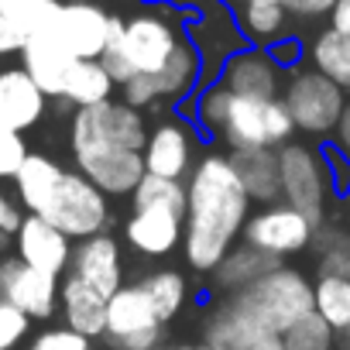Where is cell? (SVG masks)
I'll return each instance as SVG.
<instances>
[{
	"instance_id": "6da1fadb",
	"label": "cell",
	"mask_w": 350,
	"mask_h": 350,
	"mask_svg": "<svg viewBox=\"0 0 350 350\" xmlns=\"http://www.w3.org/2000/svg\"><path fill=\"white\" fill-rule=\"evenodd\" d=\"M251 217V196L241 186L227 154H200L186 179V265L200 275H213L227 251L244 234Z\"/></svg>"
},
{
	"instance_id": "7a4b0ae2",
	"label": "cell",
	"mask_w": 350,
	"mask_h": 350,
	"mask_svg": "<svg viewBox=\"0 0 350 350\" xmlns=\"http://www.w3.org/2000/svg\"><path fill=\"white\" fill-rule=\"evenodd\" d=\"M69 144H72L76 172H83L103 196H131L137 189V183L144 179L141 151H131V148L117 144L103 131L96 103L72 110Z\"/></svg>"
},
{
	"instance_id": "3957f363",
	"label": "cell",
	"mask_w": 350,
	"mask_h": 350,
	"mask_svg": "<svg viewBox=\"0 0 350 350\" xmlns=\"http://www.w3.org/2000/svg\"><path fill=\"white\" fill-rule=\"evenodd\" d=\"M227 302L241 316L254 319L258 326H265L271 333H285L292 323H299L302 316L312 312V282L302 271L278 265L275 271L261 275L247 288L230 292Z\"/></svg>"
},
{
	"instance_id": "277c9868",
	"label": "cell",
	"mask_w": 350,
	"mask_h": 350,
	"mask_svg": "<svg viewBox=\"0 0 350 350\" xmlns=\"http://www.w3.org/2000/svg\"><path fill=\"white\" fill-rule=\"evenodd\" d=\"M183 38H186V31H183L179 18H175V11L154 4V8H144V11L131 14L120 28V38L110 42V45H117L127 55L134 76L137 72L154 76L172 59V52L183 45Z\"/></svg>"
},
{
	"instance_id": "5b68a950",
	"label": "cell",
	"mask_w": 350,
	"mask_h": 350,
	"mask_svg": "<svg viewBox=\"0 0 350 350\" xmlns=\"http://www.w3.org/2000/svg\"><path fill=\"white\" fill-rule=\"evenodd\" d=\"M35 217H45L49 224H55L72 241H86V237L107 230V224H110V196H103L83 172H69L66 168V175H62V183L55 186L52 200Z\"/></svg>"
},
{
	"instance_id": "8992f818",
	"label": "cell",
	"mask_w": 350,
	"mask_h": 350,
	"mask_svg": "<svg viewBox=\"0 0 350 350\" xmlns=\"http://www.w3.org/2000/svg\"><path fill=\"white\" fill-rule=\"evenodd\" d=\"M282 100L295 120V131L312 137H333L347 110V93L316 69H295L282 90Z\"/></svg>"
},
{
	"instance_id": "52a82bcc",
	"label": "cell",
	"mask_w": 350,
	"mask_h": 350,
	"mask_svg": "<svg viewBox=\"0 0 350 350\" xmlns=\"http://www.w3.org/2000/svg\"><path fill=\"white\" fill-rule=\"evenodd\" d=\"M295 134V120L282 96L254 100V96H234L227 124L220 137L230 148H282Z\"/></svg>"
},
{
	"instance_id": "ba28073f",
	"label": "cell",
	"mask_w": 350,
	"mask_h": 350,
	"mask_svg": "<svg viewBox=\"0 0 350 350\" xmlns=\"http://www.w3.org/2000/svg\"><path fill=\"white\" fill-rule=\"evenodd\" d=\"M278 168H282V203H288L306 220H312V227H323L326 189H329L323 158L312 148L288 141L278 148Z\"/></svg>"
},
{
	"instance_id": "9c48e42d",
	"label": "cell",
	"mask_w": 350,
	"mask_h": 350,
	"mask_svg": "<svg viewBox=\"0 0 350 350\" xmlns=\"http://www.w3.org/2000/svg\"><path fill=\"white\" fill-rule=\"evenodd\" d=\"M107 343L113 350H158L165 340V323L154 316L144 288L134 285H120L110 299H107V329H103Z\"/></svg>"
},
{
	"instance_id": "30bf717a",
	"label": "cell",
	"mask_w": 350,
	"mask_h": 350,
	"mask_svg": "<svg viewBox=\"0 0 350 350\" xmlns=\"http://www.w3.org/2000/svg\"><path fill=\"white\" fill-rule=\"evenodd\" d=\"M124 18L107 14L93 0H66L59 8L55 21L49 25V31L62 42V49L72 59H100L110 42L120 38Z\"/></svg>"
},
{
	"instance_id": "8fae6325",
	"label": "cell",
	"mask_w": 350,
	"mask_h": 350,
	"mask_svg": "<svg viewBox=\"0 0 350 350\" xmlns=\"http://www.w3.org/2000/svg\"><path fill=\"white\" fill-rule=\"evenodd\" d=\"M241 237H244V244H251V247L265 251L268 258L282 261L288 254L306 251L312 244V237H316V227L299 210H292L288 203L278 200V203H268L258 213H251Z\"/></svg>"
},
{
	"instance_id": "7c38bea8",
	"label": "cell",
	"mask_w": 350,
	"mask_h": 350,
	"mask_svg": "<svg viewBox=\"0 0 350 350\" xmlns=\"http://www.w3.org/2000/svg\"><path fill=\"white\" fill-rule=\"evenodd\" d=\"M0 302H11L28 319H52L59 309V278L25 265L21 258L0 261Z\"/></svg>"
},
{
	"instance_id": "4fadbf2b",
	"label": "cell",
	"mask_w": 350,
	"mask_h": 350,
	"mask_svg": "<svg viewBox=\"0 0 350 350\" xmlns=\"http://www.w3.org/2000/svg\"><path fill=\"white\" fill-rule=\"evenodd\" d=\"M186 35L203 55V72H206L203 83H210V76L220 72V66L237 49H244V35H241V28L234 21V11L224 4V0H210L203 11H196V18L189 21Z\"/></svg>"
},
{
	"instance_id": "5bb4252c",
	"label": "cell",
	"mask_w": 350,
	"mask_h": 350,
	"mask_svg": "<svg viewBox=\"0 0 350 350\" xmlns=\"http://www.w3.org/2000/svg\"><path fill=\"white\" fill-rule=\"evenodd\" d=\"M72 278H79L83 285H90L96 295L110 299L120 285H124V254H120V241L103 234H93L86 241L72 244V261L69 271Z\"/></svg>"
},
{
	"instance_id": "9a60e30c",
	"label": "cell",
	"mask_w": 350,
	"mask_h": 350,
	"mask_svg": "<svg viewBox=\"0 0 350 350\" xmlns=\"http://www.w3.org/2000/svg\"><path fill=\"white\" fill-rule=\"evenodd\" d=\"M141 158H144V172L148 175H161V179L186 183L193 165H196L193 131L186 124H175V120L158 124L154 131H148V141L141 148Z\"/></svg>"
},
{
	"instance_id": "2e32d148",
	"label": "cell",
	"mask_w": 350,
	"mask_h": 350,
	"mask_svg": "<svg viewBox=\"0 0 350 350\" xmlns=\"http://www.w3.org/2000/svg\"><path fill=\"white\" fill-rule=\"evenodd\" d=\"M203 343L213 350H285L282 333L258 326L254 319L241 316L227 299L217 302L203 319Z\"/></svg>"
},
{
	"instance_id": "e0dca14e",
	"label": "cell",
	"mask_w": 350,
	"mask_h": 350,
	"mask_svg": "<svg viewBox=\"0 0 350 350\" xmlns=\"http://www.w3.org/2000/svg\"><path fill=\"white\" fill-rule=\"evenodd\" d=\"M14 244H18V258L38 271H49L55 278H62L69 271V261H72V237H66L55 224H49L45 217H35V213H25L18 234H14Z\"/></svg>"
},
{
	"instance_id": "ac0fdd59",
	"label": "cell",
	"mask_w": 350,
	"mask_h": 350,
	"mask_svg": "<svg viewBox=\"0 0 350 350\" xmlns=\"http://www.w3.org/2000/svg\"><path fill=\"white\" fill-rule=\"evenodd\" d=\"M220 83L234 96H254V100H271L282 90V69L268 55V49L244 45L237 49L224 66H220Z\"/></svg>"
},
{
	"instance_id": "d6986e66",
	"label": "cell",
	"mask_w": 350,
	"mask_h": 350,
	"mask_svg": "<svg viewBox=\"0 0 350 350\" xmlns=\"http://www.w3.org/2000/svg\"><path fill=\"white\" fill-rule=\"evenodd\" d=\"M186 213H175L165 206H141L124 224V241L144 258H165L183 244Z\"/></svg>"
},
{
	"instance_id": "ffe728a7",
	"label": "cell",
	"mask_w": 350,
	"mask_h": 350,
	"mask_svg": "<svg viewBox=\"0 0 350 350\" xmlns=\"http://www.w3.org/2000/svg\"><path fill=\"white\" fill-rule=\"evenodd\" d=\"M45 110H49V96L21 66L0 69V127L21 134L35 127L45 117Z\"/></svg>"
},
{
	"instance_id": "44dd1931",
	"label": "cell",
	"mask_w": 350,
	"mask_h": 350,
	"mask_svg": "<svg viewBox=\"0 0 350 350\" xmlns=\"http://www.w3.org/2000/svg\"><path fill=\"white\" fill-rule=\"evenodd\" d=\"M72 62L76 59L62 49V42L52 31H38V35L25 38V45H21V69L38 83V90L49 100L62 96V86H66V76H69Z\"/></svg>"
},
{
	"instance_id": "7402d4cb",
	"label": "cell",
	"mask_w": 350,
	"mask_h": 350,
	"mask_svg": "<svg viewBox=\"0 0 350 350\" xmlns=\"http://www.w3.org/2000/svg\"><path fill=\"white\" fill-rule=\"evenodd\" d=\"M230 165L241 186L247 189L251 203H278L282 200V168L275 148H230Z\"/></svg>"
},
{
	"instance_id": "603a6c76",
	"label": "cell",
	"mask_w": 350,
	"mask_h": 350,
	"mask_svg": "<svg viewBox=\"0 0 350 350\" xmlns=\"http://www.w3.org/2000/svg\"><path fill=\"white\" fill-rule=\"evenodd\" d=\"M59 309H62V319L69 329L96 340L103 336L107 329V299L96 295L90 285H83L79 278L66 275L62 285H59Z\"/></svg>"
},
{
	"instance_id": "cb8c5ba5",
	"label": "cell",
	"mask_w": 350,
	"mask_h": 350,
	"mask_svg": "<svg viewBox=\"0 0 350 350\" xmlns=\"http://www.w3.org/2000/svg\"><path fill=\"white\" fill-rule=\"evenodd\" d=\"M113 93H117V83L110 79V72L103 69L100 59H76L66 76L62 96L55 103H59V110H66V107L79 110V107H93V103H107V100H113Z\"/></svg>"
},
{
	"instance_id": "d4e9b609",
	"label": "cell",
	"mask_w": 350,
	"mask_h": 350,
	"mask_svg": "<svg viewBox=\"0 0 350 350\" xmlns=\"http://www.w3.org/2000/svg\"><path fill=\"white\" fill-rule=\"evenodd\" d=\"M203 76H206L203 72V55L186 35L183 45L172 52V59L154 72V83H158L161 100H189L203 86Z\"/></svg>"
},
{
	"instance_id": "484cf974",
	"label": "cell",
	"mask_w": 350,
	"mask_h": 350,
	"mask_svg": "<svg viewBox=\"0 0 350 350\" xmlns=\"http://www.w3.org/2000/svg\"><path fill=\"white\" fill-rule=\"evenodd\" d=\"M62 175H66V168H62L55 158L31 151V154L25 158V165L18 168V175H14V189H18L21 206H25L28 213H42V206L52 200L55 186L62 183Z\"/></svg>"
},
{
	"instance_id": "4316f807",
	"label": "cell",
	"mask_w": 350,
	"mask_h": 350,
	"mask_svg": "<svg viewBox=\"0 0 350 350\" xmlns=\"http://www.w3.org/2000/svg\"><path fill=\"white\" fill-rule=\"evenodd\" d=\"M234 21H237V28H241L247 45L268 49L278 38H285L288 11L278 4V0H247V4L234 8Z\"/></svg>"
},
{
	"instance_id": "83f0119b",
	"label": "cell",
	"mask_w": 350,
	"mask_h": 350,
	"mask_svg": "<svg viewBox=\"0 0 350 350\" xmlns=\"http://www.w3.org/2000/svg\"><path fill=\"white\" fill-rule=\"evenodd\" d=\"M282 261L278 258H268L265 251H258V247H251V244H234L230 251H227V258L217 265V271H213V282H217V288L220 292H241V288H247L251 282H258L261 275H268V271H275Z\"/></svg>"
},
{
	"instance_id": "f1b7e54d",
	"label": "cell",
	"mask_w": 350,
	"mask_h": 350,
	"mask_svg": "<svg viewBox=\"0 0 350 350\" xmlns=\"http://www.w3.org/2000/svg\"><path fill=\"white\" fill-rule=\"evenodd\" d=\"M309 62L316 72L333 79L343 93H350V35L336 28H323L309 42Z\"/></svg>"
},
{
	"instance_id": "f546056e",
	"label": "cell",
	"mask_w": 350,
	"mask_h": 350,
	"mask_svg": "<svg viewBox=\"0 0 350 350\" xmlns=\"http://www.w3.org/2000/svg\"><path fill=\"white\" fill-rule=\"evenodd\" d=\"M230 103H234V93L224 86V83H203L189 100L179 103V110L193 117V124L203 131V134H220L224 124H227V113H230Z\"/></svg>"
},
{
	"instance_id": "4dcf8cb0",
	"label": "cell",
	"mask_w": 350,
	"mask_h": 350,
	"mask_svg": "<svg viewBox=\"0 0 350 350\" xmlns=\"http://www.w3.org/2000/svg\"><path fill=\"white\" fill-rule=\"evenodd\" d=\"M154 309V316L161 323H172L175 316H179L186 309V299H189V288H186V278L179 271H172V268H158L151 275H144L137 282Z\"/></svg>"
},
{
	"instance_id": "1f68e13d",
	"label": "cell",
	"mask_w": 350,
	"mask_h": 350,
	"mask_svg": "<svg viewBox=\"0 0 350 350\" xmlns=\"http://www.w3.org/2000/svg\"><path fill=\"white\" fill-rule=\"evenodd\" d=\"M312 309L336 329L343 333L350 323V278H333L319 275L312 282Z\"/></svg>"
},
{
	"instance_id": "d6a6232c",
	"label": "cell",
	"mask_w": 350,
	"mask_h": 350,
	"mask_svg": "<svg viewBox=\"0 0 350 350\" xmlns=\"http://www.w3.org/2000/svg\"><path fill=\"white\" fill-rule=\"evenodd\" d=\"M62 8V0H0V14L4 21L21 31L25 38L38 35V31H49V25L55 21Z\"/></svg>"
},
{
	"instance_id": "836d02e7",
	"label": "cell",
	"mask_w": 350,
	"mask_h": 350,
	"mask_svg": "<svg viewBox=\"0 0 350 350\" xmlns=\"http://www.w3.org/2000/svg\"><path fill=\"white\" fill-rule=\"evenodd\" d=\"M131 206H165L175 213H186V183H175V179H161V175H148L137 183V189L131 193Z\"/></svg>"
},
{
	"instance_id": "e575fe53",
	"label": "cell",
	"mask_w": 350,
	"mask_h": 350,
	"mask_svg": "<svg viewBox=\"0 0 350 350\" xmlns=\"http://www.w3.org/2000/svg\"><path fill=\"white\" fill-rule=\"evenodd\" d=\"M316 251H319V275H333V278H350V234L343 230H329V227H316L312 237Z\"/></svg>"
},
{
	"instance_id": "d590c367",
	"label": "cell",
	"mask_w": 350,
	"mask_h": 350,
	"mask_svg": "<svg viewBox=\"0 0 350 350\" xmlns=\"http://www.w3.org/2000/svg\"><path fill=\"white\" fill-rule=\"evenodd\" d=\"M282 340H285V350H333L336 329L312 309L309 316H302L299 323H292L282 333Z\"/></svg>"
},
{
	"instance_id": "8d00e7d4",
	"label": "cell",
	"mask_w": 350,
	"mask_h": 350,
	"mask_svg": "<svg viewBox=\"0 0 350 350\" xmlns=\"http://www.w3.org/2000/svg\"><path fill=\"white\" fill-rule=\"evenodd\" d=\"M90 343H93L90 336H83V333H76L69 326H52V329L38 333L28 343V350H93Z\"/></svg>"
},
{
	"instance_id": "74e56055",
	"label": "cell",
	"mask_w": 350,
	"mask_h": 350,
	"mask_svg": "<svg viewBox=\"0 0 350 350\" xmlns=\"http://www.w3.org/2000/svg\"><path fill=\"white\" fill-rule=\"evenodd\" d=\"M28 154L31 151H28V144H25V137L18 131L0 127V179H14Z\"/></svg>"
},
{
	"instance_id": "f35d334b",
	"label": "cell",
	"mask_w": 350,
	"mask_h": 350,
	"mask_svg": "<svg viewBox=\"0 0 350 350\" xmlns=\"http://www.w3.org/2000/svg\"><path fill=\"white\" fill-rule=\"evenodd\" d=\"M31 329V319L14 309L11 302H0V350H14Z\"/></svg>"
},
{
	"instance_id": "ab89813d",
	"label": "cell",
	"mask_w": 350,
	"mask_h": 350,
	"mask_svg": "<svg viewBox=\"0 0 350 350\" xmlns=\"http://www.w3.org/2000/svg\"><path fill=\"white\" fill-rule=\"evenodd\" d=\"M323 168H326V183L333 186V193L347 196L350 193V154H343L333 141L323 148Z\"/></svg>"
},
{
	"instance_id": "60d3db41",
	"label": "cell",
	"mask_w": 350,
	"mask_h": 350,
	"mask_svg": "<svg viewBox=\"0 0 350 350\" xmlns=\"http://www.w3.org/2000/svg\"><path fill=\"white\" fill-rule=\"evenodd\" d=\"M120 90V100L127 103V107H134V110H144V107H154L158 100H161V93H158V83H154V76H144V72H137V76H131L124 86H117Z\"/></svg>"
},
{
	"instance_id": "b9f144b4",
	"label": "cell",
	"mask_w": 350,
	"mask_h": 350,
	"mask_svg": "<svg viewBox=\"0 0 350 350\" xmlns=\"http://www.w3.org/2000/svg\"><path fill=\"white\" fill-rule=\"evenodd\" d=\"M268 55L275 59V66H278L282 72H295L299 62H302V42L292 38V35H285V38H278L275 45H268Z\"/></svg>"
},
{
	"instance_id": "7bdbcfd3",
	"label": "cell",
	"mask_w": 350,
	"mask_h": 350,
	"mask_svg": "<svg viewBox=\"0 0 350 350\" xmlns=\"http://www.w3.org/2000/svg\"><path fill=\"white\" fill-rule=\"evenodd\" d=\"M278 4L288 11V18H306V21H312V18L329 14L336 0H278Z\"/></svg>"
},
{
	"instance_id": "ee69618b",
	"label": "cell",
	"mask_w": 350,
	"mask_h": 350,
	"mask_svg": "<svg viewBox=\"0 0 350 350\" xmlns=\"http://www.w3.org/2000/svg\"><path fill=\"white\" fill-rule=\"evenodd\" d=\"M100 62H103V69L110 72V79L117 83V86H124L131 76H134V69H131V62H127V55L117 49V45H110L103 55H100Z\"/></svg>"
},
{
	"instance_id": "f6af8a7d",
	"label": "cell",
	"mask_w": 350,
	"mask_h": 350,
	"mask_svg": "<svg viewBox=\"0 0 350 350\" xmlns=\"http://www.w3.org/2000/svg\"><path fill=\"white\" fill-rule=\"evenodd\" d=\"M21 220H25V213H21V206L0 189V234H8V237H14L18 234V227H21Z\"/></svg>"
},
{
	"instance_id": "bcb514c9",
	"label": "cell",
	"mask_w": 350,
	"mask_h": 350,
	"mask_svg": "<svg viewBox=\"0 0 350 350\" xmlns=\"http://www.w3.org/2000/svg\"><path fill=\"white\" fill-rule=\"evenodd\" d=\"M21 45H25V35H21V31H14V28L4 21V14H0V55L21 52Z\"/></svg>"
},
{
	"instance_id": "7dc6e473",
	"label": "cell",
	"mask_w": 350,
	"mask_h": 350,
	"mask_svg": "<svg viewBox=\"0 0 350 350\" xmlns=\"http://www.w3.org/2000/svg\"><path fill=\"white\" fill-rule=\"evenodd\" d=\"M329 28L350 35V0H336L333 11H329Z\"/></svg>"
},
{
	"instance_id": "c3c4849f",
	"label": "cell",
	"mask_w": 350,
	"mask_h": 350,
	"mask_svg": "<svg viewBox=\"0 0 350 350\" xmlns=\"http://www.w3.org/2000/svg\"><path fill=\"white\" fill-rule=\"evenodd\" d=\"M333 144H336L343 154H350V103H347V110H343V117H340V124H336V131H333Z\"/></svg>"
},
{
	"instance_id": "681fc988",
	"label": "cell",
	"mask_w": 350,
	"mask_h": 350,
	"mask_svg": "<svg viewBox=\"0 0 350 350\" xmlns=\"http://www.w3.org/2000/svg\"><path fill=\"white\" fill-rule=\"evenodd\" d=\"M154 4H161V8H172V11H189V14H196V11H203L210 0H154Z\"/></svg>"
},
{
	"instance_id": "f907efd6",
	"label": "cell",
	"mask_w": 350,
	"mask_h": 350,
	"mask_svg": "<svg viewBox=\"0 0 350 350\" xmlns=\"http://www.w3.org/2000/svg\"><path fill=\"white\" fill-rule=\"evenodd\" d=\"M158 350H193L189 343H168V347H158Z\"/></svg>"
},
{
	"instance_id": "816d5d0a",
	"label": "cell",
	"mask_w": 350,
	"mask_h": 350,
	"mask_svg": "<svg viewBox=\"0 0 350 350\" xmlns=\"http://www.w3.org/2000/svg\"><path fill=\"white\" fill-rule=\"evenodd\" d=\"M193 350H213V347H210V343H196Z\"/></svg>"
},
{
	"instance_id": "f5cc1de1",
	"label": "cell",
	"mask_w": 350,
	"mask_h": 350,
	"mask_svg": "<svg viewBox=\"0 0 350 350\" xmlns=\"http://www.w3.org/2000/svg\"><path fill=\"white\" fill-rule=\"evenodd\" d=\"M343 340H347V343H350V323H347V329H343Z\"/></svg>"
},
{
	"instance_id": "db71d44e",
	"label": "cell",
	"mask_w": 350,
	"mask_h": 350,
	"mask_svg": "<svg viewBox=\"0 0 350 350\" xmlns=\"http://www.w3.org/2000/svg\"><path fill=\"white\" fill-rule=\"evenodd\" d=\"M347 350H350V343H347Z\"/></svg>"
}]
</instances>
